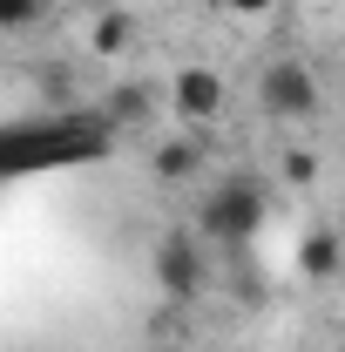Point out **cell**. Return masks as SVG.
Here are the masks:
<instances>
[{
  "label": "cell",
  "instance_id": "9c48e42d",
  "mask_svg": "<svg viewBox=\"0 0 345 352\" xmlns=\"http://www.w3.org/2000/svg\"><path fill=\"white\" fill-rule=\"evenodd\" d=\"M298 271L304 278H332L339 271V230H304V244H298Z\"/></svg>",
  "mask_w": 345,
  "mask_h": 352
},
{
  "label": "cell",
  "instance_id": "5bb4252c",
  "mask_svg": "<svg viewBox=\"0 0 345 352\" xmlns=\"http://www.w3.org/2000/svg\"><path fill=\"white\" fill-rule=\"evenodd\" d=\"M75 7H95V14H102V7H115V0H75Z\"/></svg>",
  "mask_w": 345,
  "mask_h": 352
},
{
  "label": "cell",
  "instance_id": "8fae6325",
  "mask_svg": "<svg viewBox=\"0 0 345 352\" xmlns=\"http://www.w3.org/2000/svg\"><path fill=\"white\" fill-rule=\"evenodd\" d=\"M278 170H285V183H311V176H318V156H311V149H285Z\"/></svg>",
  "mask_w": 345,
  "mask_h": 352
},
{
  "label": "cell",
  "instance_id": "30bf717a",
  "mask_svg": "<svg viewBox=\"0 0 345 352\" xmlns=\"http://www.w3.org/2000/svg\"><path fill=\"white\" fill-rule=\"evenodd\" d=\"M41 14H47V0H0V28L7 34H27Z\"/></svg>",
  "mask_w": 345,
  "mask_h": 352
},
{
  "label": "cell",
  "instance_id": "277c9868",
  "mask_svg": "<svg viewBox=\"0 0 345 352\" xmlns=\"http://www.w3.org/2000/svg\"><path fill=\"white\" fill-rule=\"evenodd\" d=\"M258 102L271 122H304V116H318V75L304 68V61H264L258 75Z\"/></svg>",
  "mask_w": 345,
  "mask_h": 352
},
{
  "label": "cell",
  "instance_id": "8992f818",
  "mask_svg": "<svg viewBox=\"0 0 345 352\" xmlns=\"http://www.w3.org/2000/svg\"><path fill=\"white\" fill-rule=\"evenodd\" d=\"M95 116H102L115 135H129V129H149V122L163 116V95H156V88H142V82H115L109 95H102V109H95Z\"/></svg>",
  "mask_w": 345,
  "mask_h": 352
},
{
  "label": "cell",
  "instance_id": "7c38bea8",
  "mask_svg": "<svg viewBox=\"0 0 345 352\" xmlns=\"http://www.w3.org/2000/svg\"><path fill=\"white\" fill-rule=\"evenodd\" d=\"M34 82H41V95H54V102H61V109H68V102H75V82H68V75H61V68H54V61H47L41 75H34Z\"/></svg>",
  "mask_w": 345,
  "mask_h": 352
},
{
  "label": "cell",
  "instance_id": "3957f363",
  "mask_svg": "<svg viewBox=\"0 0 345 352\" xmlns=\"http://www.w3.org/2000/svg\"><path fill=\"white\" fill-rule=\"evenodd\" d=\"M149 278H156L163 298L190 305L203 292V230H163L156 251H149Z\"/></svg>",
  "mask_w": 345,
  "mask_h": 352
},
{
  "label": "cell",
  "instance_id": "ba28073f",
  "mask_svg": "<svg viewBox=\"0 0 345 352\" xmlns=\"http://www.w3.org/2000/svg\"><path fill=\"white\" fill-rule=\"evenodd\" d=\"M129 41H135V21L122 14V7H102L95 28H88V47H95L102 61H115V54H129Z\"/></svg>",
  "mask_w": 345,
  "mask_h": 352
},
{
  "label": "cell",
  "instance_id": "7a4b0ae2",
  "mask_svg": "<svg viewBox=\"0 0 345 352\" xmlns=\"http://www.w3.org/2000/svg\"><path fill=\"white\" fill-rule=\"evenodd\" d=\"M197 230H203V244H251L264 230V190L251 176H223L203 190V204H197Z\"/></svg>",
  "mask_w": 345,
  "mask_h": 352
},
{
  "label": "cell",
  "instance_id": "52a82bcc",
  "mask_svg": "<svg viewBox=\"0 0 345 352\" xmlns=\"http://www.w3.org/2000/svg\"><path fill=\"white\" fill-rule=\"evenodd\" d=\"M149 170L163 176V183H190V176L203 170V142H197V135H163V142L149 149Z\"/></svg>",
  "mask_w": 345,
  "mask_h": 352
},
{
  "label": "cell",
  "instance_id": "5b68a950",
  "mask_svg": "<svg viewBox=\"0 0 345 352\" xmlns=\"http://www.w3.org/2000/svg\"><path fill=\"white\" fill-rule=\"evenodd\" d=\"M170 109H176V122H216L223 116V75L216 68H203V61H190V68H176L170 75Z\"/></svg>",
  "mask_w": 345,
  "mask_h": 352
},
{
  "label": "cell",
  "instance_id": "6da1fadb",
  "mask_svg": "<svg viewBox=\"0 0 345 352\" xmlns=\"http://www.w3.org/2000/svg\"><path fill=\"white\" fill-rule=\"evenodd\" d=\"M115 142V129L102 122V116H82V109H61V116H41V122H14L7 142H0V156H7V170H61V163H95L102 149Z\"/></svg>",
  "mask_w": 345,
  "mask_h": 352
},
{
  "label": "cell",
  "instance_id": "4fadbf2b",
  "mask_svg": "<svg viewBox=\"0 0 345 352\" xmlns=\"http://www.w3.org/2000/svg\"><path fill=\"white\" fill-rule=\"evenodd\" d=\"M216 7H223V14H271L278 0H216Z\"/></svg>",
  "mask_w": 345,
  "mask_h": 352
}]
</instances>
